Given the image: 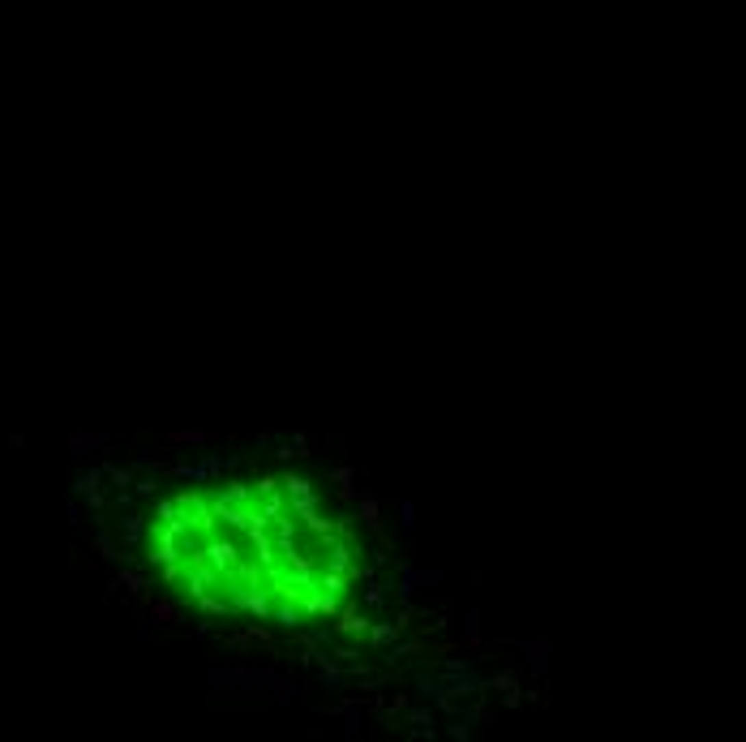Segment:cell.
<instances>
[{"instance_id":"6da1fadb","label":"cell","mask_w":746,"mask_h":742,"mask_svg":"<svg viewBox=\"0 0 746 742\" xmlns=\"http://www.w3.org/2000/svg\"><path fill=\"white\" fill-rule=\"evenodd\" d=\"M232 609H240V614H249V618H257V622H266V618H274V605H270V588H257L253 579L249 584H232Z\"/></svg>"},{"instance_id":"7a4b0ae2","label":"cell","mask_w":746,"mask_h":742,"mask_svg":"<svg viewBox=\"0 0 746 742\" xmlns=\"http://www.w3.org/2000/svg\"><path fill=\"white\" fill-rule=\"evenodd\" d=\"M193 562H206V567H215L219 575H232L240 567V550H236V541H228V537H206Z\"/></svg>"},{"instance_id":"3957f363","label":"cell","mask_w":746,"mask_h":742,"mask_svg":"<svg viewBox=\"0 0 746 742\" xmlns=\"http://www.w3.org/2000/svg\"><path fill=\"white\" fill-rule=\"evenodd\" d=\"M223 584V575L215 567H206V562H189L185 567V588H189V601H206L210 592H215Z\"/></svg>"},{"instance_id":"277c9868","label":"cell","mask_w":746,"mask_h":742,"mask_svg":"<svg viewBox=\"0 0 746 742\" xmlns=\"http://www.w3.org/2000/svg\"><path fill=\"white\" fill-rule=\"evenodd\" d=\"M300 605H305V614H309V618H339V609H344V605H339V592H326L322 584L305 592Z\"/></svg>"},{"instance_id":"5b68a950","label":"cell","mask_w":746,"mask_h":742,"mask_svg":"<svg viewBox=\"0 0 746 742\" xmlns=\"http://www.w3.org/2000/svg\"><path fill=\"white\" fill-rule=\"evenodd\" d=\"M210 682H223V687H266L274 678L266 669H210Z\"/></svg>"},{"instance_id":"8992f818","label":"cell","mask_w":746,"mask_h":742,"mask_svg":"<svg viewBox=\"0 0 746 742\" xmlns=\"http://www.w3.org/2000/svg\"><path fill=\"white\" fill-rule=\"evenodd\" d=\"M408 622H412V609H403L395 622H373V626H369V643H373V648H386V643H395Z\"/></svg>"},{"instance_id":"52a82bcc","label":"cell","mask_w":746,"mask_h":742,"mask_svg":"<svg viewBox=\"0 0 746 742\" xmlns=\"http://www.w3.org/2000/svg\"><path fill=\"white\" fill-rule=\"evenodd\" d=\"M361 520H365V528L373 532V537L391 550V532H386V524H382V511H378V498H373V494H361Z\"/></svg>"},{"instance_id":"ba28073f","label":"cell","mask_w":746,"mask_h":742,"mask_svg":"<svg viewBox=\"0 0 746 742\" xmlns=\"http://www.w3.org/2000/svg\"><path fill=\"white\" fill-rule=\"evenodd\" d=\"M369 626H373V622L361 614V605H352V601L339 609V618H335V631H339V635H369Z\"/></svg>"},{"instance_id":"9c48e42d","label":"cell","mask_w":746,"mask_h":742,"mask_svg":"<svg viewBox=\"0 0 746 742\" xmlns=\"http://www.w3.org/2000/svg\"><path fill=\"white\" fill-rule=\"evenodd\" d=\"M437 571H412V567H399V601L403 605H412V592L420 588V584H437Z\"/></svg>"},{"instance_id":"30bf717a","label":"cell","mask_w":746,"mask_h":742,"mask_svg":"<svg viewBox=\"0 0 746 742\" xmlns=\"http://www.w3.org/2000/svg\"><path fill=\"white\" fill-rule=\"evenodd\" d=\"M223 643H228V648H270V652H274L270 631H266V626H257V618L249 622V631H245V635H228Z\"/></svg>"},{"instance_id":"8fae6325","label":"cell","mask_w":746,"mask_h":742,"mask_svg":"<svg viewBox=\"0 0 746 742\" xmlns=\"http://www.w3.org/2000/svg\"><path fill=\"white\" fill-rule=\"evenodd\" d=\"M305 618H309V614H305L300 596H283V601H279V605H274V622H283V626H287V631H296V626H300Z\"/></svg>"},{"instance_id":"7c38bea8","label":"cell","mask_w":746,"mask_h":742,"mask_svg":"<svg viewBox=\"0 0 746 742\" xmlns=\"http://www.w3.org/2000/svg\"><path fill=\"white\" fill-rule=\"evenodd\" d=\"M352 554H356V550L348 545V537H331V545H326V567L348 575V571H352Z\"/></svg>"},{"instance_id":"4fadbf2b","label":"cell","mask_w":746,"mask_h":742,"mask_svg":"<svg viewBox=\"0 0 746 742\" xmlns=\"http://www.w3.org/2000/svg\"><path fill=\"white\" fill-rule=\"evenodd\" d=\"M253 498H257V489L253 485H240V481H228L210 502H232V507H253Z\"/></svg>"},{"instance_id":"5bb4252c","label":"cell","mask_w":746,"mask_h":742,"mask_svg":"<svg viewBox=\"0 0 746 742\" xmlns=\"http://www.w3.org/2000/svg\"><path fill=\"white\" fill-rule=\"evenodd\" d=\"M459 648H467V652H480V609H467V618H463V639H459Z\"/></svg>"},{"instance_id":"9a60e30c","label":"cell","mask_w":746,"mask_h":742,"mask_svg":"<svg viewBox=\"0 0 746 742\" xmlns=\"http://www.w3.org/2000/svg\"><path fill=\"white\" fill-rule=\"evenodd\" d=\"M519 648H524V661H528L532 669L545 674V665H549V656H545V652H549V648H545V639H528V643H519Z\"/></svg>"},{"instance_id":"2e32d148","label":"cell","mask_w":746,"mask_h":742,"mask_svg":"<svg viewBox=\"0 0 746 742\" xmlns=\"http://www.w3.org/2000/svg\"><path fill=\"white\" fill-rule=\"evenodd\" d=\"M120 532H125V541H129V545H138V541L146 537V515H138V511H125Z\"/></svg>"},{"instance_id":"e0dca14e","label":"cell","mask_w":746,"mask_h":742,"mask_svg":"<svg viewBox=\"0 0 746 742\" xmlns=\"http://www.w3.org/2000/svg\"><path fill=\"white\" fill-rule=\"evenodd\" d=\"M151 618H155V626H159V622H181L185 614H181V605H172V601H164V596H155V601H151Z\"/></svg>"},{"instance_id":"ac0fdd59","label":"cell","mask_w":746,"mask_h":742,"mask_svg":"<svg viewBox=\"0 0 746 742\" xmlns=\"http://www.w3.org/2000/svg\"><path fill=\"white\" fill-rule=\"evenodd\" d=\"M318 584H322V588H326V592H339V596H344V592L352 588V579H348L344 571H331V567H322V575H318Z\"/></svg>"},{"instance_id":"d6986e66","label":"cell","mask_w":746,"mask_h":742,"mask_svg":"<svg viewBox=\"0 0 746 742\" xmlns=\"http://www.w3.org/2000/svg\"><path fill=\"white\" fill-rule=\"evenodd\" d=\"M309 485H313V481H309V476H300V472H287V476H283L287 498H309V494H313Z\"/></svg>"},{"instance_id":"ffe728a7","label":"cell","mask_w":746,"mask_h":742,"mask_svg":"<svg viewBox=\"0 0 746 742\" xmlns=\"http://www.w3.org/2000/svg\"><path fill=\"white\" fill-rule=\"evenodd\" d=\"M331 481H335L339 498H356V485H352V481H356V472H352V468H335V472H331Z\"/></svg>"},{"instance_id":"44dd1931","label":"cell","mask_w":746,"mask_h":742,"mask_svg":"<svg viewBox=\"0 0 746 742\" xmlns=\"http://www.w3.org/2000/svg\"><path fill=\"white\" fill-rule=\"evenodd\" d=\"M112 588H125V592H151L155 584H146V579H142L138 571H120V575H116V584H112Z\"/></svg>"},{"instance_id":"7402d4cb","label":"cell","mask_w":746,"mask_h":742,"mask_svg":"<svg viewBox=\"0 0 746 742\" xmlns=\"http://www.w3.org/2000/svg\"><path fill=\"white\" fill-rule=\"evenodd\" d=\"M94 442H103V438H94V433H69V455H73V459H82Z\"/></svg>"},{"instance_id":"603a6c76","label":"cell","mask_w":746,"mask_h":742,"mask_svg":"<svg viewBox=\"0 0 746 742\" xmlns=\"http://www.w3.org/2000/svg\"><path fill=\"white\" fill-rule=\"evenodd\" d=\"M103 472H107V481H112V485H116V489H129V485H138V481H133V468H116V463H107Z\"/></svg>"},{"instance_id":"cb8c5ba5","label":"cell","mask_w":746,"mask_h":742,"mask_svg":"<svg viewBox=\"0 0 746 742\" xmlns=\"http://www.w3.org/2000/svg\"><path fill=\"white\" fill-rule=\"evenodd\" d=\"M412 652H420V639H416V643H395V648L386 652V665L395 669V665H403V661H408Z\"/></svg>"},{"instance_id":"d4e9b609","label":"cell","mask_w":746,"mask_h":742,"mask_svg":"<svg viewBox=\"0 0 746 742\" xmlns=\"http://www.w3.org/2000/svg\"><path fill=\"white\" fill-rule=\"evenodd\" d=\"M253 489H257V498H270V494H279V489H283V476H270V472H262Z\"/></svg>"},{"instance_id":"484cf974","label":"cell","mask_w":746,"mask_h":742,"mask_svg":"<svg viewBox=\"0 0 746 742\" xmlns=\"http://www.w3.org/2000/svg\"><path fill=\"white\" fill-rule=\"evenodd\" d=\"M270 687H274V691H279V704H296V695H300V687H296V682H292V678H274Z\"/></svg>"},{"instance_id":"4316f807","label":"cell","mask_w":746,"mask_h":742,"mask_svg":"<svg viewBox=\"0 0 746 742\" xmlns=\"http://www.w3.org/2000/svg\"><path fill=\"white\" fill-rule=\"evenodd\" d=\"M399 528H403V537H412V532H416V502H403L399 507Z\"/></svg>"},{"instance_id":"83f0119b","label":"cell","mask_w":746,"mask_h":742,"mask_svg":"<svg viewBox=\"0 0 746 742\" xmlns=\"http://www.w3.org/2000/svg\"><path fill=\"white\" fill-rule=\"evenodd\" d=\"M262 511L270 515V520H279V515H287L292 507L283 502V494H270V498H262Z\"/></svg>"},{"instance_id":"f1b7e54d","label":"cell","mask_w":746,"mask_h":742,"mask_svg":"<svg viewBox=\"0 0 746 742\" xmlns=\"http://www.w3.org/2000/svg\"><path fill=\"white\" fill-rule=\"evenodd\" d=\"M210 433H202V429H181V433H168V442H176V446H185V442H206Z\"/></svg>"},{"instance_id":"f546056e","label":"cell","mask_w":746,"mask_h":742,"mask_svg":"<svg viewBox=\"0 0 746 742\" xmlns=\"http://www.w3.org/2000/svg\"><path fill=\"white\" fill-rule=\"evenodd\" d=\"M382 601H386V592H382V584H378V579H365V605H373V609H378Z\"/></svg>"},{"instance_id":"4dcf8cb0","label":"cell","mask_w":746,"mask_h":742,"mask_svg":"<svg viewBox=\"0 0 746 742\" xmlns=\"http://www.w3.org/2000/svg\"><path fill=\"white\" fill-rule=\"evenodd\" d=\"M519 682H515V674H498V678H489L485 682V691H502V695H506V691H515Z\"/></svg>"},{"instance_id":"1f68e13d","label":"cell","mask_w":746,"mask_h":742,"mask_svg":"<svg viewBox=\"0 0 746 742\" xmlns=\"http://www.w3.org/2000/svg\"><path fill=\"white\" fill-rule=\"evenodd\" d=\"M99 554H103L107 562H116V558H133V554H120V550H116V541H112V537H99Z\"/></svg>"},{"instance_id":"d6a6232c","label":"cell","mask_w":746,"mask_h":742,"mask_svg":"<svg viewBox=\"0 0 746 742\" xmlns=\"http://www.w3.org/2000/svg\"><path fill=\"white\" fill-rule=\"evenodd\" d=\"M133 468H142V472H155L159 463H155V455H151V450L142 446V450H133Z\"/></svg>"},{"instance_id":"836d02e7","label":"cell","mask_w":746,"mask_h":742,"mask_svg":"<svg viewBox=\"0 0 746 742\" xmlns=\"http://www.w3.org/2000/svg\"><path fill=\"white\" fill-rule=\"evenodd\" d=\"M408 725H429V708H412V713H408Z\"/></svg>"},{"instance_id":"e575fe53","label":"cell","mask_w":746,"mask_h":742,"mask_svg":"<svg viewBox=\"0 0 746 742\" xmlns=\"http://www.w3.org/2000/svg\"><path fill=\"white\" fill-rule=\"evenodd\" d=\"M467 734H472V725H467V721H455V725H450V738H467Z\"/></svg>"},{"instance_id":"d590c367","label":"cell","mask_w":746,"mask_h":742,"mask_svg":"<svg viewBox=\"0 0 746 742\" xmlns=\"http://www.w3.org/2000/svg\"><path fill=\"white\" fill-rule=\"evenodd\" d=\"M64 515H69V524H77V520H82V502H77V498H73V502L64 507Z\"/></svg>"},{"instance_id":"8d00e7d4","label":"cell","mask_w":746,"mask_h":742,"mask_svg":"<svg viewBox=\"0 0 746 742\" xmlns=\"http://www.w3.org/2000/svg\"><path fill=\"white\" fill-rule=\"evenodd\" d=\"M133 489H138V494H155V472H151V476H142Z\"/></svg>"},{"instance_id":"74e56055","label":"cell","mask_w":746,"mask_h":742,"mask_svg":"<svg viewBox=\"0 0 746 742\" xmlns=\"http://www.w3.org/2000/svg\"><path fill=\"white\" fill-rule=\"evenodd\" d=\"M151 622H155V618H151ZM151 622H142L138 631H133V639H138V643H146V639H151Z\"/></svg>"}]
</instances>
